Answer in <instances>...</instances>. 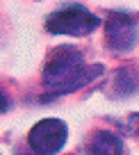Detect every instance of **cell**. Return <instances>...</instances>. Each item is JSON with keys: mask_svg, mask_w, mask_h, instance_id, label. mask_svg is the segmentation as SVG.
I'll use <instances>...</instances> for the list:
<instances>
[{"mask_svg": "<svg viewBox=\"0 0 139 155\" xmlns=\"http://www.w3.org/2000/svg\"><path fill=\"white\" fill-rule=\"evenodd\" d=\"M66 141V126L59 119H43L30 130V146L39 155H53Z\"/></svg>", "mask_w": 139, "mask_h": 155, "instance_id": "3957f363", "label": "cell"}, {"mask_svg": "<svg viewBox=\"0 0 139 155\" xmlns=\"http://www.w3.org/2000/svg\"><path fill=\"white\" fill-rule=\"evenodd\" d=\"M87 155H123V144L112 132H96L87 144Z\"/></svg>", "mask_w": 139, "mask_h": 155, "instance_id": "5b68a950", "label": "cell"}, {"mask_svg": "<svg viewBox=\"0 0 139 155\" xmlns=\"http://www.w3.org/2000/svg\"><path fill=\"white\" fill-rule=\"evenodd\" d=\"M96 28H98V18L80 5H71V7H64V9H57L46 21V30L53 34L84 37V34L94 32Z\"/></svg>", "mask_w": 139, "mask_h": 155, "instance_id": "7a4b0ae2", "label": "cell"}, {"mask_svg": "<svg viewBox=\"0 0 139 155\" xmlns=\"http://www.w3.org/2000/svg\"><path fill=\"white\" fill-rule=\"evenodd\" d=\"M101 73V64H87L80 50L71 48V46H62L48 57L46 71H43V82L55 94H68L96 80Z\"/></svg>", "mask_w": 139, "mask_h": 155, "instance_id": "6da1fadb", "label": "cell"}, {"mask_svg": "<svg viewBox=\"0 0 139 155\" xmlns=\"http://www.w3.org/2000/svg\"><path fill=\"white\" fill-rule=\"evenodd\" d=\"M107 39L114 50H132L137 44V16L112 12L107 18Z\"/></svg>", "mask_w": 139, "mask_h": 155, "instance_id": "277c9868", "label": "cell"}, {"mask_svg": "<svg viewBox=\"0 0 139 155\" xmlns=\"http://www.w3.org/2000/svg\"><path fill=\"white\" fill-rule=\"evenodd\" d=\"M7 107H9V101H7L5 91H2V89H0V112H5Z\"/></svg>", "mask_w": 139, "mask_h": 155, "instance_id": "8992f818", "label": "cell"}]
</instances>
